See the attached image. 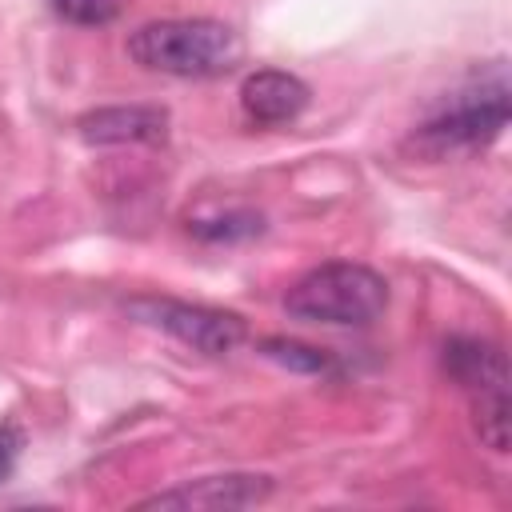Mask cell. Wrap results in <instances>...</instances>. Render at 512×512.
Segmentation results:
<instances>
[{"label":"cell","mask_w":512,"mask_h":512,"mask_svg":"<svg viewBox=\"0 0 512 512\" xmlns=\"http://www.w3.org/2000/svg\"><path fill=\"white\" fill-rule=\"evenodd\" d=\"M88 144H164L168 140V112L156 104H128V108H96L76 120Z\"/></svg>","instance_id":"8"},{"label":"cell","mask_w":512,"mask_h":512,"mask_svg":"<svg viewBox=\"0 0 512 512\" xmlns=\"http://www.w3.org/2000/svg\"><path fill=\"white\" fill-rule=\"evenodd\" d=\"M308 84L280 68H260L240 84V108L252 124H288L308 108Z\"/></svg>","instance_id":"7"},{"label":"cell","mask_w":512,"mask_h":512,"mask_svg":"<svg viewBox=\"0 0 512 512\" xmlns=\"http://www.w3.org/2000/svg\"><path fill=\"white\" fill-rule=\"evenodd\" d=\"M284 308L296 320L336 324V328H364L388 308V284L380 272L348 260H332L300 276L284 292Z\"/></svg>","instance_id":"2"},{"label":"cell","mask_w":512,"mask_h":512,"mask_svg":"<svg viewBox=\"0 0 512 512\" xmlns=\"http://www.w3.org/2000/svg\"><path fill=\"white\" fill-rule=\"evenodd\" d=\"M508 124V80L496 72L492 80H476L472 88H460L436 116H428L412 136L408 148L424 160H444L460 152H476L492 144Z\"/></svg>","instance_id":"3"},{"label":"cell","mask_w":512,"mask_h":512,"mask_svg":"<svg viewBox=\"0 0 512 512\" xmlns=\"http://www.w3.org/2000/svg\"><path fill=\"white\" fill-rule=\"evenodd\" d=\"M272 480L268 476H252V472H224V476H200L192 484L156 492L148 500H140L136 508H192V512H232V508H252L260 500H268Z\"/></svg>","instance_id":"6"},{"label":"cell","mask_w":512,"mask_h":512,"mask_svg":"<svg viewBox=\"0 0 512 512\" xmlns=\"http://www.w3.org/2000/svg\"><path fill=\"white\" fill-rule=\"evenodd\" d=\"M128 56L148 72L208 80V76H224L240 64L244 40L236 36L232 24L208 20V16L152 20L128 36Z\"/></svg>","instance_id":"1"},{"label":"cell","mask_w":512,"mask_h":512,"mask_svg":"<svg viewBox=\"0 0 512 512\" xmlns=\"http://www.w3.org/2000/svg\"><path fill=\"white\" fill-rule=\"evenodd\" d=\"M444 372L468 392L480 440L492 452H508V360L500 344L452 336L444 344Z\"/></svg>","instance_id":"4"},{"label":"cell","mask_w":512,"mask_h":512,"mask_svg":"<svg viewBox=\"0 0 512 512\" xmlns=\"http://www.w3.org/2000/svg\"><path fill=\"white\" fill-rule=\"evenodd\" d=\"M192 232L200 240H248V236L264 232V220L256 212H228L220 220H196Z\"/></svg>","instance_id":"11"},{"label":"cell","mask_w":512,"mask_h":512,"mask_svg":"<svg viewBox=\"0 0 512 512\" xmlns=\"http://www.w3.org/2000/svg\"><path fill=\"white\" fill-rule=\"evenodd\" d=\"M260 348H264V356H272V360H280V364H288V368H296V372H328V368H332V356H328L324 348H308V344H300V340H280V336H272V340H264Z\"/></svg>","instance_id":"10"},{"label":"cell","mask_w":512,"mask_h":512,"mask_svg":"<svg viewBox=\"0 0 512 512\" xmlns=\"http://www.w3.org/2000/svg\"><path fill=\"white\" fill-rule=\"evenodd\" d=\"M128 312L140 324L160 328L204 356H224L244 340V320L236 312L208 308V304H188V300H172V296H136V300H128Z\"/></svg>","instance_id":"5"},{"label":"cell","mask_w":512,"mask_h":512,"mask_svg":"<svg viewBox=\"0 0 512 512\" xmlns=\"http://www.w3.org/2000/svg\"><path fill=\"white\" fill-rule=\"evenodd\" d=\"M128 0H52V12L76 28H104L124 12Z\"/></svg>","instance_id":"9"},{"label":"cell","mask_w":512,"mask_h":512,"mask_svg":"<svg viewBox=\"0 0 512 512\" xmlns=\"http://www.w3.org/2000/svg\"><path fill=\"white\" fill-rule=\"evenodd\" d=\"M20 448H24L20 428L0 424V480H8V476H12V468H16V460H20Z\"/></svg>","instance_id":"12"}]
</instances>
